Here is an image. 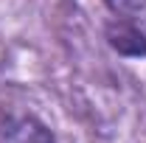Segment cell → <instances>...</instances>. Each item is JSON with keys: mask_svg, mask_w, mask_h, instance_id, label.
I'll return each mask as SVG.
<instances>
[{"mask_svg": "<svg viewBox=\"0 0 146 143\" xmlns=\"http://www.w3.org/2000/svg\"><path fill=\"white\" fill-rule=\"evenodd\" d=\"M0 143H56V138L36 115H9L0 121Z\"/></svg>", "mask_w": 146, "mask_h": 143, "instance_id": "obj_1", "label": "cell"}, {"mask_svg": "<svg viewBox=\"0 0 146 143\" xmlns=\"http://www.w3.org/2000/svg\"><path fill=\"white\" fill-rule=\"evenodd\" d=\"M104 6H107L115 17H129V14H138L143 9L146 0H104Z\"/></svg>", "mask_w": 146, "mask_h": 143, "instance_id": "obj_3", "label": "cell"}, {"mask_svg": "<svg viewBox=\"0 0 146 143\" xmlns=\"http://www.w3.org/2000/svg\"><path fill=\"white\" fill-rule=\"evenodd\" d=\"M104 39L115 54L127 59H141L146 56V34L132 23L129 17H115L104 28Z\"/></svg>", "mask_w": 146, "mask_h": 143, "instance_id": "obj_2", "label": "cell"}]
</instances>
